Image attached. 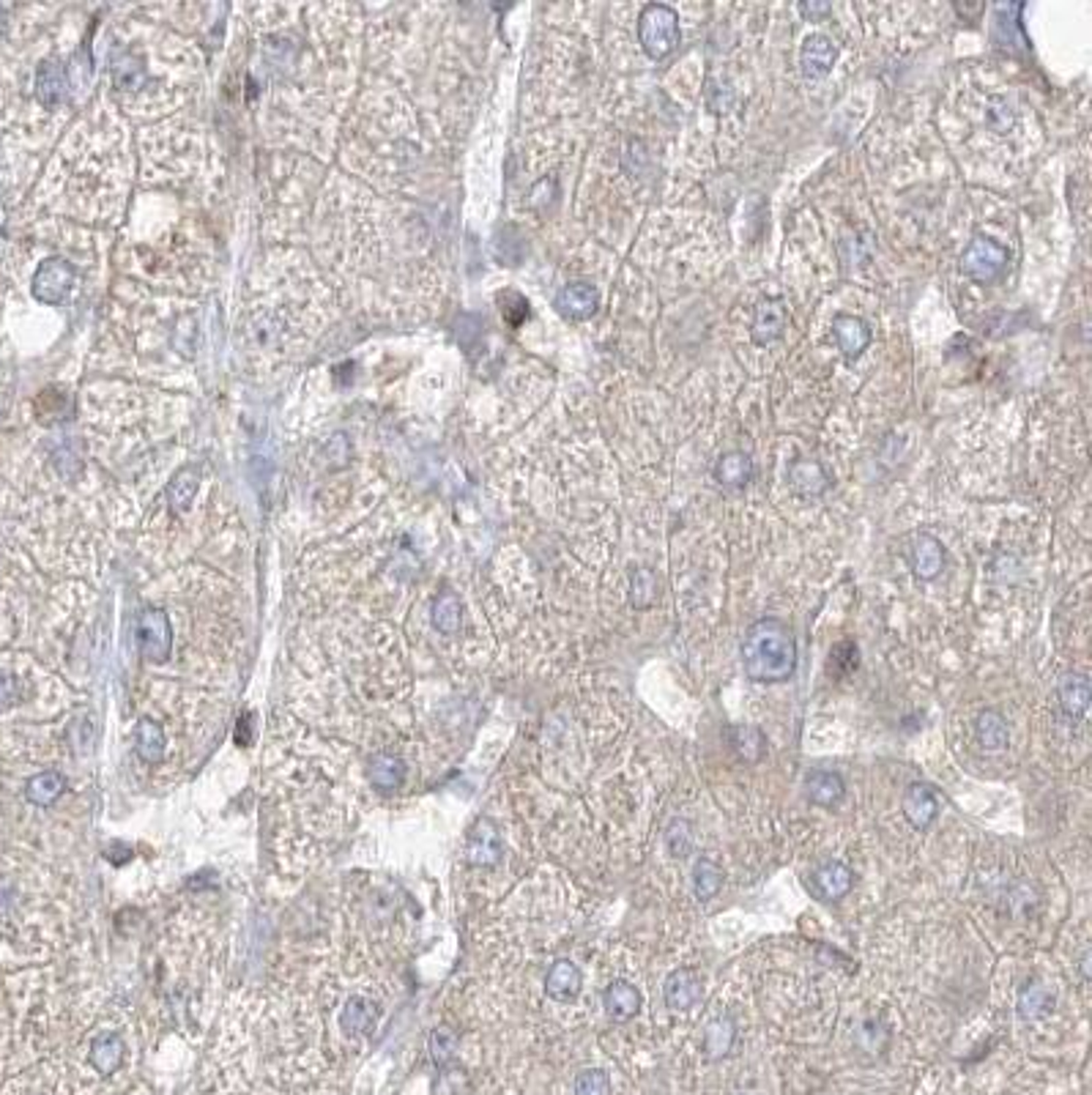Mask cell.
Wrapping results in <instances>:
<instances>
[{"label":"cell","instance_id":"16","mask_svg":"<svg viewBox=\"0 0 1092 1095\" xmlns=\"http://www.w3.org/2000/svg\"><path fill=\"white\" fill-rule=\"evenodd\" d=\"M381 1016V1008L376 1000L370 997H350L346 1008H343V1016H340V1027L343 1033L350 1038H362V1035L373 1033L376 1021Z\"/></svg>","mask_w":1092,"mask_h":1095},{"label":"cell","instance_id":"39","mask_svg":"<svg viewBox=\"0 0 1092 1095\" xmlns=\"http://www.w3.org/2000/svg\"><path fill=\"white\" fill-rule=\"evenodd\" d=\"M439 1087H449V1093L444 1095H469V1079H466V1074L463 1071H457V1068H452V1071H444V1077H441Z\"/></svg>","mask_w":1092,"mask_h":1095},{"label":"cell","instance_id":"1","mask_svg":"<svg viewBox=\"0 0 1092 1095\" xmlns=\"http://www.w3.org/2000/svg\"><path fill=\"white\" fill-rule=\"evenodd\" d=\"M745 674L761 684L791 680L797 669V641L780 619L767 616L747 627L743 639Z\"/></svg>","mask_w":1092,"mask_h":1095},{"label":"cell","instance_id":"7","mask_svg":"<svg viewBox=\"0 0 1092 1095\" xmlns=\"http://www.w3.org/2000/svg\"><path fill=\"white\" fill-rule=\"evenodd\" d=\"M854 884V874L841 860H827L811 874V890L821 901H841Z\"/></svg>","mask_w":1092,"mask_h":1095},{"label":"cell","instance_id":"2","mask_svg":"<svg viewBox=\"0 0 1092 1095\" xmlns=\"http://www.w3.org/2000/svg\"><path fill=\"white\" fill-rule=\"evenodd\" d=\"M679 39H682V28H679L677 9H671L666 3L644 6V12L638 17V42L649 58L660 61L671 55L679 45Z\"/></svg>","mask_w":1092,"mask_h":1095},{"label":"cell","instance_id":"26","mask_svg":"<svg viewBox=\"0 0 1092 1095\" xmlns=\"http://www.w3.org/2000/svg\"><path fill=\"white\" fill-rule=\"evenodd\" d=\"M135 746L140 759L146 761V764H159V761L165 759V731H162V726L156 720L143 717L137 723Z\"/></svg>","mask_w":1092,"mask_h":1095},{"label":"cell","instance_id":"32","mask_svg":"<svg viewBox=\"0 0 1092 1095\" xmlns=\"http://www.w3.org/2000/svg\"><path fill=\"white\" fill-rule=\"evenodd\" d=\"M720 887H723V871L710 857H701L693 866V893H696V898L698 901H710L720 893Z\"/></svg>","mask_w":1092,"mask_h":1095},{"label":"cell","instance_id":"4","mask_svg":"<svg viewBox=\"0 0 1092 1095\" xmlns=\"http://www.w3.org/2000/svg\"><path fill=\"white\" fill-rule=\"evenodd\" d=\"M137 641H140V654L149 660V663H165L170 657V644H173V633H170V619L162 609H146L137 619Z\"/></svg>","mask_w":1092,"mask_h":1095},{"label":"cell","instance_id":"9","mask_svg":"<svg viewBox=\"0 0 1092 1095\" xmlns=\"http://www.w3.org/2000/svg\"><path fill=\"white\" fill-rule=\"evenodd\" d=\"M466 854H469L471 863H474V866H480V868L496 866V863L501 860L499 827H496L493 821L487 819V816L477 819V824L471 827Z\"/></svg>","mask_w":1092,"mask_h":1095},{"label":"cell","instance_id":"20","mask_svg":"<svg viewBox=\"0 0 1092 1095\" xmlns=\"http://www.w3.org/2000/svg\"><path fill=\"white\" fill-rule=\"evenodd\" d=\"M1054 991L1048 989L1043 980H1032V983H1027L1024 989H1021V994H1018V1003H1016V1011L1021 1019L1027 1021H1041L1046 1019L1048 1013L1054 1011Z\"/></svg>","mask_w":1092,"mask_h":1095},{"label":"cell","instance_id":"15","mask_svg":"<svg viewBox=\"0 0 1092 1095\" xmlns=\"http://www.w3.org/2000/svg\"><path fill=\"white\" fill-rule=\"evenodd\" d=\"M1057 696H1060L1062 710H1065L1068 715L1074 717L1087 715L1092 704L1090 677H1087V674H1078V671L1065 674L1060 680V684H1057Z\"/></svg>","mask_w":1092,"mask_h":1095},{"label":"cell","instance_id":"24","mask_svg":"<svg viewBox=\"0 0 1092 1095\" xmlns=\"http://www.w3.org/2000/svg\"><path fill=\"white\" fill-rule=\"evenodd\" d=\"M734 1041H737V1027L731 1016H714L704 1030V1054L710 1060H723L728 1057V1051L734 1049Z\"/></svg>","mask_w":1092,"mask_h":1095},{"label":"cell","instance_id":"29","mask_svg":"<svg viewBox=\"0 0 1092 1095\" xmlns=\"http://www.w3.org/2000/svg\"><path fill=\"white\" fill-rule=\"evenodd\" d=\"M430 619H433V627H436L439 633H444V636L457 633V630H460V622H463V606H460L457 594L441 592L439 597L433 600Z\"/></svg>","mask_w":1092,"mask_h":1095},{"label":"cell","instance_id":"3","mask_svg":"<svg viewBox=\"0 0 1092 1095\" xmlns=\"http://www.w3.org/2000/svg\"><path fill=\"white\" fill-rule=\"evenodd\" d=\"M1008 260L1010 255L1000 242L977 233L961 252V272L977 285H994L1008 269Z\"/></svg>","mask_w":1092,"mask_h":1095},{"label":"cell","instance_id":"17","mask_svg":"<svg viewBox=\"0 0 1092 1095\" xmlns=\"http://www.w3.org/2000/svg\"><path fill=\"white\" fill-rule=\"evenodd\" d=\"M833 335L838 348L844 350L846 359H857L868 346H871V329L863 318L854 315H838L833 320Z\"/></svg>","mask_w":1092,"mask_h":1095},{"label":"cell","instance_id":"10","mask_svg":"<svg viewBox=\"0 0 1092 1095\" xmlns=\"http://www.w3.org/2000/svg\"><path fill=\"white\" fill-rule=\"evenodd\" d=\"M600 307V293L589 282H570L556 293V310L567 320L592 318Z\"/></svg>","mask_w":1092,"mask_h":1095},{"label":"cell","instance_id":"25","mask_svg":"<svg viewBox=\"0 0 1092 1095\" xmlns=\"http://www.w3.org/2000/svg\"><path fill=\"white\" fill-rule=\"evenodd\" d=\"M367 778L379 791H395L406 780V764L397 756L381 753V756H373L367 764Z\"/></svg>","mask_w":1092,"mask_h":1095},{"label":"cell","instance_id":"14","mask_svg":"<svg viewBox=\"0 0 1092 1095\" xmlns=\"http://www.w3.org/2000/svg\"><path fill=\"white\" fill-rule=\"evenodd\" d=\"M714 482H720L723 487L731 490H740L750 480H753V457L743 452V449H731L714 460Z\"/></svg>","mask_w":1092,"mask_h":1095},{"label":"cell","instance_id":"22","mask_svg":"<svg viewBox=\"0 0 1092 1095\" xmlns=\"http://www.w3.org/2000/svg\"><path fill=\"white\" fill-rule=\"evenodd\" d=\"M789 482L794 490H800L805 496H819L830 487V477L821 469V463L800 457L789 466Z\"/></svg>","mask_w":1092,"mask_h":1095},{"label":"cell","instance_id":"31","mask_svg":"<svg viewBox=\"0 0 1092 1095\" xmlns=\"http://www.w3.org/2000/svg\"><path fill=\"white\" fill-rule=\"evenodd\" d=\"M731 743H734L737 756L747 761V764L759 761L767 753V737L756 726H737V729L731 731Z\"/></svg>","mask_w":1092,"mask_h":1095},{"label":"cell","instance_id":"27","mask_svg":"<svg viewBox=\"0 0 1092 1095\" xmlns=\"http://www.w3.org/2000/svg\"><path fill=\"white\" fill-rule=\"evenodd\" d=\"M63 791H66V778L61 776V773H55V770H47V773H39V776H33L28 783H25V797L31 800L33 806H52L58 797H61Z\"/></svg>","mask_w":1092,"mask_h":1095},{"label":"cell","instance_id":"36","mask_svg":"<svg viewBox=\"0 0 1092 1095\" xmlns=\"http://www.w3.org/2000/svg\"><path fill=\"white\" fill-rule=\"evenodd\" d=\"M690 849H693V838H690L687 821H674L668 830V852L674 857H687Z\"/></svg>","mask_w":1092,"mask_h":1095},{"label":"cell","instance_id":"33","mask_svg":"<svg viewBox=\"0 0 1092 1095\" xmlns=\"http://www.w3.org/2000/svg\"><path fill=\"white\" fill-rule=\"evenodd\" d=\"M657 594H660V583H657V576L652 570L649 567L636 570L633 581H630V603L636 609H649L657 603Z\"/></svg>","mask_w":1092,"mask_h":1095},{"label":"cell","instance_id":"8","mask_svg":"<svg viewBox=\"0 0 1092 1095\" xmlns=\"http://www.w3.org/2000/svg\"><path fill=\"white\" fill-rule=\"evenodd\" d=\"M901 808H904V816L910 819L911 827H917V830H928L937 821V816H940L937 791L931 789L928 783H920V780L907 786Z\"/></svg>","mask_w":1092,"mask_h":1095},{"label":"cell","instance_id":"18","mask_svg":"<svg viewBox=\"0 0 1092 1095\" xmlns=\"http://www.w3.org/2000/svg\"><path fill=\"white\" fill-rule=\"evenodd\" d=\"M580 986H583V975H580V970H578L570 958H559V961L547 970V978H546L547 997H553V1000H559V1003H570V1000H576L578 997Z\"/></svg>","mask_w":1092,"mask_h":1095},{"label":"cell","instance_id":"30","mask_svg":"<svg viewBox=\"0 0 1092 1095\" xmlns=\"http://www.w3.org/2000/svg\"><path fill=\"white\" fill-rule=\"evenodd\" d=\"M66 93V75L61 63H42L36 75V96L45 107L58 105Z\"/></svg>","mask_w":1092,"mask_h":1095},{"label":"cell","instance_id":"12","mask_svg":"<svg viewBox=\"0 0 1092 1095\" xmlns=\"http://www.w3.org/2000/svg\"><path fill=\"white\" fill-rule=\"evenodd\" d=\"M701 997V978L696 970H677V973L668 975L666 986H663V1000H666L668 1011L674 1013H684L698 1003Z\"/></svg>","mask_w":1092,"mask_h":1095},{"label":"cell","instance_id":"5","mask_svg":"<svg viewBox=\"0 0 1092 1095\" xmlns=\"http://www.w3.org/2000/svg\"><path fill=\"white\" fill-rule=\"evenodd\" d=\"M75 269L61 258L45 260L33 277V296L45 305H58L75 285Z\"/></svg>","mask_w":1092,"mask_h":1095},{"label":"cell","instance_id":"19","mask_svg":"<svg viewBox=\"0 0 1092 1095\" xmlns=\"http://www.w3.org/2000/svg\"><path fill=\"white\" fill-rule=\"evenodd\" d=\"M805 791H808L811 803H816V806L821 808H830L844 800L846 783H844V778L838 776V773H830V770H813V773H808V778H805Z\"/></svg>","mask_w":1092,"mask_h":1095},{"label":"cell","instance_id":"13","mask_svg":"<svg viewBox=\"0 0 1092 1095\" xmlns=\"http://www.w3.org/2000/svg\"><path fill=\"white\" fill-rule=\"evenodd\" d=\"M910 564L914 576L923 581H934L944 567V548L934 534H917L911 540Z\"/></svg>","mask_w":1092,"mask_h":1095},{"label":"cell","instance_id":"23","mask_svg":"<svg viewBox=\"0 0 1092 1095\" xmlns=\"http://www.w3.org/2000/svg\"><path fill=\"white\" fill-rule=\"evenodd\" d=\"M975 734H977V743L991 750V753H1000L1010 743V731L1005 717L997 710H983L977 720H975Z\"/></svg>","mask_w":1092,"mask_h":1095},{"label":"cell","instance_id":"37","mask_svg":"<svg viewBox=\"0 0 1092 1095\" xmlns=\"http://www.w3.org/2000/svg\"><path fill=\"white\" fill-rule=\"evenodd\" d=\"M860 1046L871 1054H879L887 1046V1030L881 1027L879 1021H865L863 1030H860Z\"/></svg>","mask_w":1092,"mask_h":1095},{"label":"cell","instance_id":"6","mask_svg":"<svg viewBox=\"0 0 1092 1095\" xmlns=\"http://www.w3.org/2000/svg\"><path fill=\"white\" fill-rule=\"evenodd\" d=\"M786 323H789V310L786 302L778 299V296H767L761 299L756 313H753V323H750V337L756 346H770L775 340H780L786 332Z\"/></svg>","mask_w":1092,"mask_h":1095},{"label":"cell","instance_id":"11","mask_svg":"<svg viewBox=\"0 0 1092 1095\" xmlns=\"http://www.w3.org/2000/svg\"><path fill=\"white\" fill-rule=\"evenodd\" d=\"M835 61H838V50H835L833 39H827L821 33H811L800 47V69L811 80L830 75Z\"/></svg>","mask_w":1092,"mask_h":1095},{"label":"cell","instance_id":"34","mask_svg":"<svg viewBox=\"0 0 1092 1095\" xmlns=\"http://www.w3.org/2000/svg\"><path fill=\"white\" fill-rule=\"evenodd\" d=\"M427 1049H430V1057H433V1063L439 1065V1068H447V1065L452 1063V1057H455V1049H457L455 1030H452V1027H447V1024L436 1027V1030L430 1033Z\"/></svg>","mask_w":1092,"mask_h":1095},{"label":"cell","instance_id":"38","mask_svg":"<svg viewBox=\"0 0 1092 1095\" xmlns=\"http://www.w3.org/2000/svg\"><path fill=\"white\" fill-rule=\"evenodd\" d=\"M17 701H19V682H17V677L9 674L6 669H0V713L12 710Z\"/></svg>","mask_w":1092,"mask_h":1095},{"label":"cell","instance_id":"40","mask_svg":"<svg viewBox=\"0 0 1092 1095\" xmlns=\"http://www.w3.org/2000/svg\"><path fill=\"white\" fill-rule=\"evenodd\" d=\"M800 12H803L805 17L827 15V12H830V6H827V3H803V6H800Z\"/></svg>","mask_w":1092,"mask_h":1095},{"label":"cell","instance_id":"28","mask_svg":"<svg viewBox=\"0 0 1092 1095\" xmlns=\"http://www.w3.org/2000/svg\"><path fill=\"white\" fill-rule=\"evenodd\" d=\"M91 1063L102 1077H113L123 1063V1041L118 1035H99L91 1046Z\"/></svg>","mask_w":1092,"mask_h":1095},{"label":"cell","instance_id":"21","mask_svg":"<svg viewBox=\"0 0 1092 1095\" xmlns=\"http://www.w3.org/2000/svg\"><path fill=\"white\" fill-rule=\"evenodd\" d=\"M603 1005H606V1013L613 1021H630L641 1008V994L633 983L613 980L603 994Z\"/></svg>","mask_w":1092,"mask_h":1095},{"label":"cell","instance_id":"35","mask_svg":"<svg viewBox=\"0 0 1092 1095\" xmlns=\"http://www.w3.org/2000/svg\"><path fill=\"white\" fill-rule=\"evenodd\" d=\"M576 1095H611V1079L600 1068H586L576 1079Z\"/></svg>","mask_w":1092,"mask_h":1095}]
</instances>
